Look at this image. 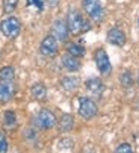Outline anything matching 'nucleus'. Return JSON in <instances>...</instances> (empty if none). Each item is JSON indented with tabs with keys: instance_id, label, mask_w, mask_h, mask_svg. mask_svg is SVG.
Listing matches in <instances>:
<instances>
[{
	"instance_id": "obj_8",
	"label": "nucleus",
	"mask_w": 139,
	"mask_h": 153,
	"mask_svg": "<svg viewBox=\"0 0 139 153\" xmlns=\"http://www.w3.org/2000/svg\"><path fill=\"white\" fill-rule=\"evenodd\" d=\"M52 33L56 36L58 41L67 42L68 36H70V29H68V25H67V20H62V18L55 20L53 26H52Z\"/></svg>"
},
{
	"instance_id": "obj_3",
	"label": "nucleus",
	"mask_w": 139,
	"mask_h": 153,
	"mask_svg": "<svg viewBox=\"0 0 139 153\" xmlns=\"http://www.w3.org/2000/svg\"><path fill=\"white\" fill-rule=\"evenodd\" d=\"M33 124L41 130H50L58 124V118L53 114V111H50V109H47V108H42L33 117Z\"/></svg>"
},
{
	"instance_id": "obj_4",
	"label": "nucleus",
	"mask_w": 139,
	"mask_h": 153,
	"mask_svg": "<svg viewBox=\"0 0 139 153\" xmlns=\"http://www.w3.org/2000/svg\"><path fill=\"white\" fill-rule=\"evenodd\" d=\"M0 32H2L8 39H15L21 32V23L17 17H6L5 20L0 21Z\"/></svg>"
},
{
	"instance_id": "obj_17",
	"label": "nucleus",
	"mask_w": 139,
	"mask_h": 153,
	"mask_svg": "<svg viewBox=\"0 0 139 153\" xmlns=\"http://www.w3.org/2000/svg\"><path fill=\"white\" fill-rule=\"evenodd\" d=\"M67 53L73 55L76 58H83L85 53H86V50H85L83 46L77 44V42H70V44H67Z\"/></svg>"
},
{
	"instance_id": "obj_20",
	"label": "nucleus",
	"mask_w": 139,
	"mask_h": 153,
	"mask_svg": "<svg viewBox=\"0 0 139 153\" xmlns=\"http://www.w3.org/2000/svg\"><path fill=\"white\" fill-rule=\"evenodd\" d=\"M73 149H74V141L70 138H62L58 143V150H61V152H71Z\"/></svg>"
},
{
	"instance_id": "obj_19",
	"label": "nucleus",
	"mask_w": 139,
	"mask_h": 153,
	"mask_svg": "<svg viewBox=\"0 0 139 153\" xmlns=\"http://www.w3.org/2000/svg\"><path fill=\"white\" fill-rule=\"evenodd\" d=\"M120 83H121L123 88H126V90L132 88V86L135 85L133 74H132L130 71H124V73H121V76H120Z\"/></svg>"
},
{
	"instance_id": "obj_1",
	"label": "nucleus",
	"mask_w": 139,
	"mask_h": 153,
	"mask_svg": "<svg viewBox=\"0 0 139 153\" xmlns=\"http://www.w3.org/2000/svg\"><path fill=\"white\" fill-rule=\"evenodd\" d=\"M67 25L70 29V33L77 36L89 30V23L85 20L83 14L79 9H70L67 14Z\"/></svg>"
},
{
	"instance_id": "obj_13",
	"label": "nucleus",
	"mask_w": 139,
	"mask_h": 153,
	"mask_svg": "<svg viewBox=\"0 0 139 153\" xmlns=\"http://www.w3.org/2000/svg\"><path fill=\"white\" fill-rule=\"evenodd\" d=\"M61 86L67 93H73L80 86V79L77 76H65L61 79Z\"/></svg>"
},
{
	"instance_id": "obj_22",
	"label": "nucleus",
	"mask_w": 139,
	"mask_h": 153,
	"mask_svg": "<svg viewBox=\"0 0 139 153\" xmlns=\"http://www.w3.org/2000/svg\"><path fill=\"white\" fill-rule=\"evenodd\" d=\"M115 152L117 153H132L133 149H132V146L129 143H123V144H120L117 149H115Z\"/></svg>"
},
{
	"instance_id": "obj_26",
	"label": "nucleus",
	"mask_w": 139,
	"mask_h": 153,
	"mask_svg": "<svg viewBox=\"0 0 139 153\" xmlns=\"http://www.w3.org/2000/svg\"><path fill=\"white\" fill-rule=\"evenodd\" d=\"M47 2H49V5H50V6H58L59 0H47Z\"/></svg>"
},
{
	"instance_id": "obj_15",
	"label": "nucleus",
	"mask_w": 139,
	"mask_h": 153,
	"mask_svg": "<svg viewBox=\"0 0 139 153\" xmlns=\"http://www.w3.org/2000/svg\"><path fill=\"white\" fill-rule=\"evenodd\" d=\"M30 94L35 100L38 102H44L45 99H47V88H45V85L42 82H36L32 85L30 88Z\"/></svg>"
},
{
	"instance_id": "obj_9",
	"label": "nucleus",
	"mask_w": 139,
	"mask_h": 153,
	"mask_svg": "<svg viewBox=\"0 0 139 153\" xmlns=\"http://www.w3.org/2000/svg\"><path fill=\"white\" fill-rule=\"evenodd\" d=\"M106 38H107L109 44L117 46V47H123V46L126 44V41H127V36H126L124 30L120 29V27H112V29H109Z\"/></svg>"
},
{
	"instance_id": "obj_16",
	"label": "nucleus",
	"mask_w": 139,
	"mask_h": 153,
	"mask_svg": "<svg viewBox=\"0 0 139 153\" xmlns=\"http://www.w3.org/2000/svg\"><path fill=\"white\" fill-rule=\"evenodd\" d=\"M3 127H6L9 130L17 127V115L11 109L9 111H5V114H3Z\"/></svg>"
},
{
	"instance_id": "obj_11",
	"label": "nucleus",
	"mask_w": 139,
	"mask_h": 153,
	"mask_svg": "<svg viewBox=\"0 0 139 153\" xmlns=\"http://www.w3.org/2000/svg\"><path fill=\"white\" fill-rule=\"evenodd\" d=\"M15 85L14 82H3L0 80V103H8L15 96Z\"/></svg>"
},
{
	"instance_id": "obj_5",
	"label": "nucleus",
	"mask_w": 139,
	"mask_h": 153,
	"mask_svg": "<svg viewBox=\"0 0 139 153\" xmlns=\"http://www.w3.org/2000/svg\"><path fill=\"white\" fill-rule=\"evenodd\" d=\"M79 115L83 120H92L98 114V106L97 103L89 99V97H79V109H77Z\"/></svg>"
},
{
	"instance_id": "obj_6",
	"label": "nucleus",
	"mask_w": 139,
	"mask_h": 153,
	"mask_svg": "<svg viewBox=\"0 0 139 153\" xmlns=\"http://www.w3.org/2000/svg\"><path fill=\"white\" fill-rule=\"evenodd\" d=\"M39 53L45 58H55L59 53V41L53 33L47 35L39 44Z\"/></svg>"
},
{
	"instance_id": "obj_10",
	"label": "nucleus",
	"mask_w": 139,
	"mask_h": 153,
	"mask_svg": "<svg viewBox=\"0 0 139 153\" xmlns=\"http://www.w3.org/2000/svg\"><path fill=\"white\" fill-rule=\"evenodd\" d=\"M85 88L86 91L91 94V96H94V97H100L103 93H104V83L101 82V79L98 77H91L85 82Z\"/></svg>"
},
{
	"instance_id": "obj_2",
	"label": "nucleus",
	"mask_w": 139,
	"mask_h": 153,
	"mask_svg": "<svg viewBox=\"0 0 139 153\" xmlns=\"http://www.w3.org/2000/svg\"><path fill=\"white\" fill-rule=\"evenodd\" d=\"M82 8L88 18L94 23L100 25L104 20V8L100 0H82Z\"/></svg>"
},
{
	"instance_id": "obj_18",
	"label": "nucleus",
	"mask_w": 139,
	"mask_h": 153,
	"mask_svg": "<svg viewBox=\"0 0 139 153\" xmlns=\"http://www.w3.org/2000/svg\"><path fill=\"white\" fill-rule=\"evenodd\" d=\"M15 79V70L11 65H6V67L0 68V80L3 82H14Z\"/></svg>"
},
{
	"instance_id": "obj_23",
	"label": "nucleus",
	"mask_w": 139,
	"mask_h": 153,
	"mask_svg": "<svg viewBox=\"0 0 139 153\" xmlns=\"http://www.w3.org/2000/svg\"><path fill=\"white\" fill-rule=\"evenodd\" d=\"M8 152V140L3 132H0V153H6Z\"/></svg>"
},
{
	"instance_id": "obj_28",
	"label": "nucleus",
	"mask_w": 139,
	"mask_h": 153,
	"mask_svg": "<svg viewBox=\"0 0 139 153\" xmlns=\"http://www.w3.org/2000/svg\"><path fill=\"white\" fill-rule=\"evenodd\" d=\"M138 26H139V17H138Z\"/></svg>"
},
{
	"instance_id": "obj_14",
	"label": "nucleus",
	"mask_w": 139,
	"mask_h": 153,
	"mask_svg": "<svg viewBox=\"0 0 139 153\" xmlns=\"http://www.w3.org/2000/svg\"><path fill=\"white\" fill-rule=\"evenodd\" d=\"M61 132H70V130H73L74 127V117L71 114H62L61 118L58 120V124Z\"/></svg>"
},
{
	"instance_id": "obj_21",
	"label": "nucleus",
	"mask_w": 139,
	"mask_h": 153,
	"mask_svg": "<svg viewBox=\"0 0 139 153\" xmlns=\"http://www.w3.org/2000/svg\"><path fill=\"white\" fill-rule=\"evenodd\" d=\"M18 6V0H3V3H2V8H3V12L5 14H12Z\"/></svg>"
},
{
	"instance_id": "obj_24",
	"label": "nucleus",
	"mask_w": 139,
	"mask_h": 153,
	"mask_svg": "<svg viewBox=\"0 0 139 153\" xmlns=\"http://www.w3.org/2000/svg\"><path fill=\"white\" fill-rule=\"evenodd\" d=\"M27 3L30 6H35L38 9H42L44 8V3H45V0H27Z\"/></svg>"
},
{
	"instance_id": "obj_12",
	"label": "nucleus",
	"mask_w": 139,
	"mask_h": 153,
	"mask_svg": "<svg viewBox=\"0 0 139 153\" xmlns=\"http://www.w3.org/2000/svg\"><path fill=\"white\" fill-rule=\"evenodd\" d=\"M61 61H62V67L68 71L74 73V71L80 70V58H76L70 53H65V55H62Z\"/></svg>"
},
{
	"instance_id": "obj_25",
	"label": "nucleus",
	"mask_w": 139,
	"mask_h": 153,
	"mask_svg": "<svg viewBox=\"0 0 139 153\" xmlns=\"http://www.w3.org/2000/svg\"><path fill=\"white\" fill-rule=\"evenodd\" d=\"M24 137L27 140H36V132H35L33 129H27L26 132H24Z\"/></svg>"
},
{
	"instance_id": "obj_7",
	"label": "nucleus",
	"mask_w": 139,
	"mask_h": 153,
	"mask_svg": "<svg viewBox=\"0 0 139 153\" xmlns=\"http://www.w3.org/2000/svg\"><path fill=\"white\" fill-rule=\"evenodd\" d=\"M94 61L97 65V70L100 71L101 76H109L112 73V64L109 59V55L106 53L104 49H97L94 53Z\"/></svg>"
},
{
	"instance_id": "obj_27",
	"label": "nucleus",
	"mask_w": 139,
	"mask_h": 153,
	"mask_svg": "<svg viewBox=\"0 0 139 153\" xmlns=\"http://www.w3.org/2000/svg\"><path fill=\"white\" fill-rule=\"evenodd\" d=\"M138 86H139V73H138Z\"/></svg>"
}]
</instances>
